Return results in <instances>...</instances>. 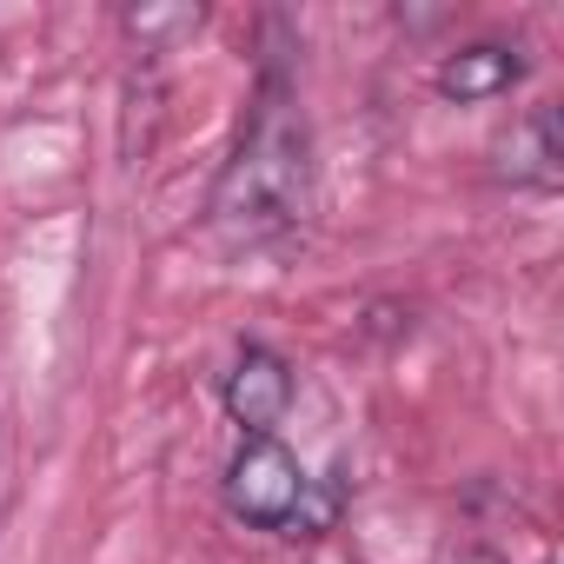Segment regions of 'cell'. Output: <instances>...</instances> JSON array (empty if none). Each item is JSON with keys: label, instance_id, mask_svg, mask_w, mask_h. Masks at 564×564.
<instances>
[{"label": "cell", "instance_id": "277c9868", "mask_svg": "<svg viewBox=\"0 0 564 564\" xmlns=\"http://www.w3.org/2000/svg\"><path fill=\"white\" fill-rule=\"evenodd\" d=\"M524 80V54L505 47V41H478V47H458L438 61V94L471 107V100H498Z\"/></svg>", "mask_w": 564, "mask_h": 564}, {"label": "cell", "instance_id": "5b68a950", "mask_svg": "<svg viewBox=\"0 0 564 564\" xmlns=\"http://www.w3.org/2000/svg\"><path fill=\"white\" fill-rule=\"evenodd\" d=\"M498 173H505L511 186H557V180H564L557 107H531V113L498 140Z\"/></svg>", "mask_w": 564, "mask_h": 564}, {"label": "cell", "instance_id": "52a82bcc", "mask_svg": "<svg viewBox=\"0 0 564 564\" xmlns=\"http://www.w3.org/2000/svg\"><path fill=\"white\" fill-rule=\"evenodd\" d=\"M445 564H505V557H498L491 544H452V551H445Z\"/></svg>", "mask_w": 564, "mask_h": 564}, {"label": "cell", "instance_id": "6da1fadb", "mask_svg": "<svg viewBox=\"0 0 564 564\" xmlns=\"http://www.w3.org/2000/svg\"><path fill=\"white\" fill-rule=\"evenodd\" d=\"M306 199H313V140H306V120H300L286 80H265L259 100H252V120H246V133L232 147V160L213 180L206 219L232 246H265V239L293 232L306 219Z\"/></svg>", "mask_w": 564, "mask_h": 564}, {"label": "cell", "instance_id": "7a4b0ae2", "mask_svg": "<svg viewBox=\"0 0 564 564\" xmlns=\"http://www.w3.org/2000/svg\"><path fill=\"white\" fill-rule=\"evenodd\" d=\"M306 491H313V478L300 471V458L279 438H239V452L226 465V505H232V518H246L252 531H293Z\"/></svg>", "mask_w": 564, "mask_h": 564}, {"label": "cell", "instance_id": "3957f363", "mask_svg": "<svg viewBox=\"0 0 564 564\" xmlns=\"http://www.w3.org/2000/svg\"><path fill=\"white\" fill-rule=\"evenodd\" d=\"M293 405V372L265 346H239L232 372H226V412L239 425V438H272V425Z\"/></svg>", "mask_w": 564, "mask_h": 564}, {"label": "cell", "instance_id": "8992f818", "mask_svg": "<svg viewBox=\"0 0 564 564\" xmlns=\"http://www.w3.org/2000/svg\"><path fill=\"white\" fill-rule=\"evenodd\" d=\"M127 28L147 41V34H173V28H199V8H133Z\"/></svg>", "mask_w": 564, "mask_h": 564}]
</instances>
